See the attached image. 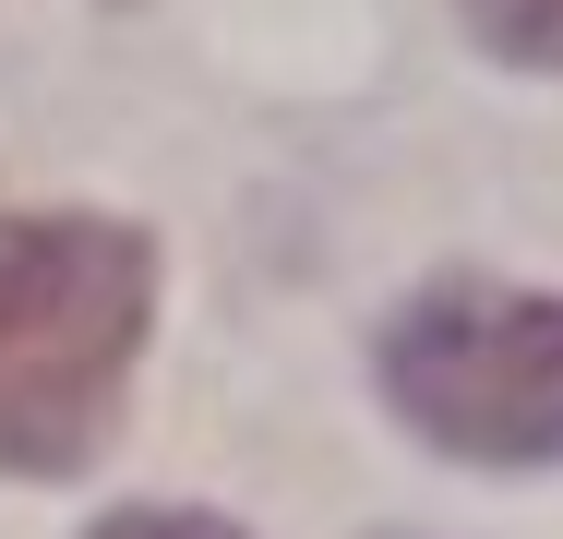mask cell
<instances>
[{"instance_id": "277c9868", "label": "cell", "mask_w": 563, "mask_h": 539, "mask_svg": "<svg viewBox=\"0 0 563 539\" xmlns=\"http://www.w3.org/2000/svg\"><path fill=\"white\" fill-rule=\"evenodd\" d=\"M97 539H252V528H228V516H180V504H120V516H97Z\"/></svg>"}, {"instance_id": "6da1fadb", "label": "cell", "mask_w": 563, "mask_h": 539, "mask_svg": "<svg viewBox=\"0 0 563 539\" xmlns=\"http://www.w3.org/2000/svg\"><path fill=\"white\" fill-rule=\"evenodd\" d=\"M156 252L120 216H0V480H60L120 420Z\"/></svg>"}, {"instance_id": "7a4b0ae2", "label": "cell", "mask_w": 563, "mask_h": 539, "mask_svg": "<svg viewBox=\"0 0 563 539\" xmlns=\"http://www.w3.org/2000/svg\"><path fill=\"white\" fill-rule=\"evenodd\" d=\"M384 396L396 420L479 468H552L563 455V300L444 276L384 323Z\"/></svg>"}, {"instance_id": "3957f363", "label": "cell", "mask_w": 563, "mask_h": 539, "mask_svg": "<svg viewBox=\"0 0 563 539\" xmlns=\"http://www.w3.org/2000/svg\"><path fill=\"white\" fill-rule=\"evenodd\" d=\"M467 24H479V48H504L528 73H563V0H467Z\"/></svg>"}]
</instances>
